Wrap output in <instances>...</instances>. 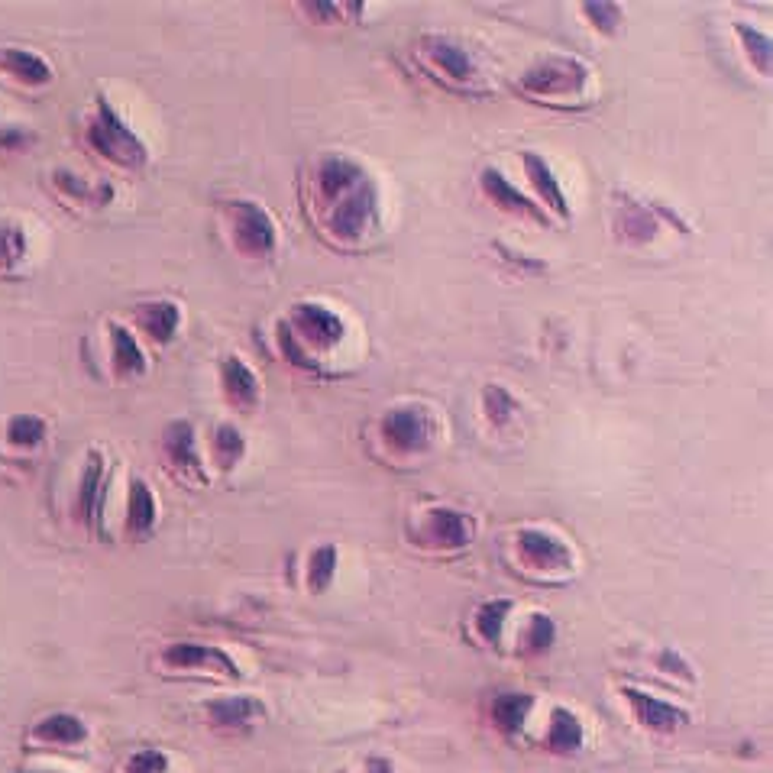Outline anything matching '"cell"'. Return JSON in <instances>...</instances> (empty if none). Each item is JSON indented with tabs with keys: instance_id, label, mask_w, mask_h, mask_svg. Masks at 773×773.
<instances>
[{
	"instance_id": "31",
	"label": "cell",
	"mask_w": 773,
	"mask_h": 773,
	"mask_svg": "<svg viewBox=\"0 0 773 773\" xmlns=\"http://www.w3.org/2000/svg\"><path fill=\"white\" fill-rule=\"evenodd\" d=\"M30 253V237H26L23 224H13V220H4L0 224V272H13Z\"/></svg>"
},
{
	"instance_id": "33",
	"label": "cell",
	"mask_w": 773,
	"mask_h": 773,
	"mask_svg": "<svg viewBox=\"0 0 773 773\" xmlns=\"http://www.w3.org/2000/svg\"><path fill=\"white\" fill-rule=\"evenodd\" d=\"M583 10V17L589 20V26L602 36H615L621 26H625V7L621 4H609V0H602V4H583L579 7Z\"/></svg>"
},
{
	"instance_id": "12",
	"label": "cell",
	"mask_w": 773,
	"mask_h": 773,
	"mask_svg": "<svg viewBox=\"0 0 773 773\" xmlns=\"http://www.w3.org/2000/svg\"><path fill=\"white\" fill-rule=\"evenodd\" d=\"M518 557L528 563L531 570H570L573 567V550L567 541H560L557 534H550L544 528H521L515 534Z\"/></svg>"
},
{
	"instance_id": "5",
	"label": "cell",
	"mask_w": 773,
	"mask_h": 773,
	"mask_svg": "<svg viewBox=\"0 0 773 773\" xmlns=\"http://www.w3.org/2000/svg\"><path fill=\"white\" fill-rule=\"evenodd\" d=\"M440 437V421L424 405H395L379 418V440L395 457H421Z\"/></svg>"
},
{
	"instance_id": "17",
	"label": "cell",
	"mask_w": 773,
	"mask_h": 773,
	"mask_svg": "<svg viewBox=\"0 0 773 773\" xmlns=\"http://www.w3.org/2000/svg\"><path fill=\"white\" fill-rule=\"evenodd\" d=\"M136 324L156 347H169L178 337V327H182V308L169 298L143 301V305H136Z\"/></svg>"
},
{
	"instance_id": "24",
	"label": "cell",
	"mask_w": 773,
	"mask_h": 773,
	"mask_svg": "<svg viewBox=\"0 0 773 773\" xmlns=\"http://www.w3.org/2000/svg\"><path fill=\"white\" fill-rule=\"evenodd\" d=\"M211 457L217 463V469H224V473H230V469H237L246 457V437L237 424L230 421H220L214 427L211 434Z\"/></svg>"
},
{
	"instance_id": "34",
	"label": "cell",
	"mask_w": 773,
	"mask_h": 773,
	"mask_svg": "<svg viewBox=\"0 0 773 773\" xmlns=\"http://www.w3.org/2000/svg\"><path fill=\"white\" fill-rule=\"evenodd\" d=\"M557 641V625L554 618L544 615V612H534L528 618V628H524V651L528 654H544L550 651Z\"/></svg>"
},
{
	"instance_id": "32",
	"label": "cell",
	"mask_w": 773,
	"mask_h": 773,
	"mask_svg": "<svg viewBox=\"0 0 773 773\" xmlns=\"http://www.w3.org/2000/svg\"><path fill=\"white\" fill-rule=\"evenodd\" d=\"M337 567H340V550L334 544L314 547L311 557H308V586L314 592H324L330 583H334Z\"/></svg>"
},
{
	"instance_id": "30",
	"label": "cell",
	"mask_w": 773,
	"mask_h": 773,
	"mask_svg": "<svg viewBox=\"0 0 773 773\" xmlns=\"http://www.w3.org/2000/svg\"><path fill=\"white\" fill-rule=\"evenodd\" d=\"M508 615H512V599H489V602H482L476 618H473L476 634L486 644H495V641L502 638V628H505Z\"/></svg>"
},
{
	"instance_id": "15",
	"label": "cell",
	"mask_w": 773,
	"mask_h": 773,
	"mask_svg": "<svg viewBox=\"0 0 773 773\" xmlns=\"http://www.w3.org/2000/svg\"><path fill=\"white\" fill-rule=\"evenodd\" d=\"M220 392H224V398L240 411H250L256 408L259 395H262V385H259V376L250 369V363H243L240 356H220Z\"/></svg>"
},
{
	"instance_id": "23",
	"label": "cell",
	"mask_w": 773,
	"mask_h": 773,
	"mask_svg": "<svg viewBox=\"0 0 773 773\" xmlns=\"http://www.w3.org/2000/svg\"><path fill=\"white\" fill-rule=\"evenodd\" d=\"M33 738L43 741V744H81L88 738V728L85 722L78 719L72 712H52L46 719H39L33 728Z\"/></svg>"
},
{
	"instance_id": "4",
	"label": "cell",
	"mask_w": 773,
	"mask_h": 773,
	"mask_svg": "<svg viewBox=\"0 0 773 773\" xmlns=\"http://www.w3.org/2000/svg\"><path fill=\"white\" fill-rule=\"evenodd\" d=\"M85 140L94 153L104 156L107 162H114L117 169L140 172L149 162V149L140 140V133L120 117V110L114 104H107V98L94 101V110L85 123Z\"/></svg>"
},
{
	"instance_id": "29",
	"label": "cell",
	"mask_w": 773,
	"mask_h": 773,
	"mask_svg": "<svg viewBox=\"0 0 773 773\" xmlns=\"http://www.w3.org/2000/svg\"><path fill=\"white\" fill-rule=\"evenodd\" d=\"M735 36H738L744 55H748L751 68H757V75L767 78L770 75V59H773L770 36L761 33V30H754V26H748V23H735Z\"/></svg>"
},
{
	"instance_id": "11",
	"label": "cell",
	"mask_w": 773,
	"mask_h": 773,
	"mask_svg": "<svg viewBox=\"0 0 773 773\" xmlns=\"http://www.w3.org/2000/svg\"><path fill=\"white\" fill-rule=\"evenodd\" d=\"M104 499H107V457L101 450H88L78 473V492H75V512L88 528H98L101 524Z\"/></svg>"
},
{
	"instance_id": "10",
	"label": "cell",
	"mask_w": 773,
	"mask_h": 773,
	"mask_svg": "<svg viewBox=\"0 0 773 773\" xmlns=\"http://www.w3.org/2000/svg\"><path fill=\"white\" fill-rule=\"evenodd\" d=\"M521 169H524V178H528V185L534 191V201L544 207L547 217H557V220H570L573 217L567 191H563L557 172L550 169V162L541 153H534V149H524V153H521Z\"/></svg>"
},
{
	"instance_id": "36",
	"label": "cell",
	"mask_w": 773,
	"mask_h": 773,
	"mask_svg": "<svg viewBox=\"0 0 773 773\" xmlns=\"http://www.w3.org/2000/svg\"><path fill=\"white\" fill-rule=\"evenodd\" d=\"M660 670H667V673H673V676H683V680H693V670H689V664L686 660L676 654V651H664L660 654Z\"/></svg>"
},
{
	"instance_id": "3",
	"label": "cell",
	"mask_w": 773,
	"mask_h": 773,
	"mask_svg": "<svg viewBox=\"0 0 773 773\" xmlns=\"http://www.w3.org/2000/svg\"><path fill=\"white\" fill-rule=\"evenodd\" d=\"M515 91L534 104L576 107L592 94V68L576 55H544L515 78Z\"/></svg>"
},
{
	"instance_id": "27",
	"label": "cell",
	"mask_w": 773,
	"mask_h": 773,
	"mask_svg": "<svg viewBox=\"0 0 773 773\" xmlns=\"http://www.w3.org/2000/svg\"><path fill=\"white\" fill-rule=\"evenodd\" d=\"M479 405H482V414H486V421H489L492 427H499V431L518 418V398L508 392L502 382L482 385Z\"/></svg>"
},
{
	"instance_id": "8",
	"label": "cell",
	"mask_w": 773,
	"mask_h": 773,
	"mask_svg": "<svg viewBox=\"0 0 773 773\" xmlns=\"http://www.w3.org/2000/svg\"><path fill=\"white\" fill-rule=\"evenodd\" d=\"M418 537H421V544L434 547V550H463L473 544L476 521L453 505H431L421 512Z\"/></svg>"
},
{
	"instance_id": "38",
	"label": "cell",
	"mask_w": 773,
	"mask_h": 773,
	"mask_svg": "<svg viewBox=\"0 0 773 773\" xmlns=\"http://www.w3.org/2000/svg\"><path fill=\"white\" fill-rule=\"evenodd\" d=\"M33 773H59V770H33Z\"/></svg>"
},
{
	"instance_id": "22",
	"label": "cell",
	"mask_w": 773,
	"mask_h": 773,
	"mask_svg": "<svg viewBox=\"0 0 773 773\" xmlns=\"http://www.w3.org/2000/svg\"><path fill=\"white\" fill-rule=\"evenodd\" d=\"M615 230L625 243H647L657 230V217L654 207L638 204V201H625L615 207Z\"/></svg>"
},
{
	"instance_id": "35",
	"label": "cell",
	"mask_w": 773,
	"mask_h": 773,
	"mask_svg": "<svg viewBox=\"0 0 773 773\" xmlns=\"http://www.w3.org/2000/svg\"><path fill=\"white\" fill-rule=\"evenodd\" d=\"M169 770V757L159 748H143L127 761V773H165Z\"/></svg>"
},
{
	"instance_id": "18",
	"label": "cell",
	"mask_w": 773,
	"mask_h": 773,
	"mask_svg": "<svg viewBox=\"0 0 773 773\" xmlns=\"http://www.w3.org/2000/svg\"><path fill=\"white\" fill-rule=\"evenodd\" d=\"M107 340H110V366H114L117 379H140L146 372V353L140 340L130 327L117 321L107 324Z\"/></svg>"
},
{
	"instance_id": "37",
	"label": "cell",
	"mask_w": 773,
	"mask_h": 773,
	"mask_svg": "<svg viewBox=\"0 0 773 773\" xmlns=\"http://www.w3.org/2000/svg\"><path fill=\"white\" fill-rule=\"evenodd\" d=\"M366 773H392V764L385 757H369L366 761Z\"/></svg>"
},
{
	"instance_id": "20",
	"label": "cell",
	"mask_w": 773,
	"mask_h": 773,
	"mask_svg": "<svg viewBox=\"0 0 773 773\" xmlns=\"http://www.w3.org/2000/svg\"><path fill=\"white\" fill-rule=\"evenodd\" d=\"M156 521H159V502L153 489H149L146 479H133L127 492V518H123V528H127L130 537H146L156 528Z\"/></svg>"
},
{
	"instance_id": "16",
	"label": "cell",
	"mask_w": 773,
	"mask_h": 773,
	"mask_svg": "<svg viewBox=\"0 0 773 773\" xmlns=\"http://www.w3.org/2000/svg\"><path fill=\"white\" fill-rule=\"evenodd\" d=\"M621 696L628 699L634 719H638L644 728H651V731H676V728H683L689 722V712L676 709V706H670V702L657 699V696H647V693H641V689H634V686L621 689Z\"/></svg>"
},
{
	"instance_id": "21",
	"label": "cell",
	"mask_w": 773,
	"mask_h": 773,
	"mask_svg": "<svg viewBox=\"0 0 773 773\" xmlns=\"http://www.w3.org/2000/svg\"><path fill=\"white\" fill-rule=\"evenodd\" d=\"M266 709L256 696H224L207 702V719H211L217 728H246L259 722Z\"/></svg>"
},
{
	"instance_id": "14",
	"label": "cell",
	"mask_w": 773,
	"mask_h": 773,
	"mask_svg": "<svg viewBox=\"0 0 773 773\" xmlns=\"http://www.w3.org/2000/svg\"><path fill=\"white\" fill-rule=\"evenodd\" d=\"M162 664L169 670H207L220 676H237L240 667L227 651L214 644H195V641H175L162 651Z\"/></svg>"
},
{
	"instance_id": "1",
	"label": "cell",
	"mask_w": 773,
	"mask_h": 773,
	"mask_svg": "<svg viewBox=\"0 0 773 773\" xmlns=\"http://www.w3.org/2000/svg\"><path fill=\"white\" fill-rule=\"evenodd\" d=\"M311 201L317 224L337 243H363L379 227L382 198L376 178L353 156L330 153L311 172Z\"/></svg>"
},
{
	"instance_id": "39",
	"label": "cell",
	"mask_w": 773,
	"mask_h": 773,
	"mask_svg": "<svg viewBox=\"0 0 773 773\" xmlns=\"http://www.w3.org/2000/svg\"><path fill=\"white\" fill-rule=\"evenodd\" d=\"M4 130H7V127H0V133H4Z\"/></svg>"
},
{
	"instance_id": "2",
	"label": "cell",
	"mask_w": 773,
	"mask_h": 773,
	"mask_svg": "<svg viewBox=\"0 0 773 773\" xmlns=\"http://www.w3.org/2000/svg\"><path fill=\"white\" fill-rule=\"evenodd\" d=\"M347 340V324L337 311L321 301H298L279 324H275V343L279 353L298 369L317 372L321 363Z\"/></svg>"
},
{
	"instance_id": "28",
	"label": "cell",
	"mask_w": 773,
	"mask_h": 773,
	"mask_svg": "<svg viewBox=\"0 0 773 773\" xmlns=\"http://www.w3.org/2000/svg\"><path fill=\"white\" fill-rule=\"evenodd\" d=\"M49 424L39 414H13L7 421V444L17 450H36L46 440Z\"/></svg>"
},
{
	"instance_id": "26",
	"label": "cell",
	"mask_w": 773,
	"mask_h": 773,
	"mask_svg": "<svg viewBox=\"0 0 773 773\" xmlns=\"http://www.w3.org/2000/svg\"><path fill=\"white\" fill-rule=\"evenodd\" d=\"M534 709V696L528 693H499L492 699V722L499 725L505 735H518L528 722V712Z\"/></svg>"
},
{
	"instance_id": "7",
	"label": "cell",
	"mask_w": 773,
	"mask_h": 773,
	"mask_svg": "<svg viewBox=\"0 0 773 773\" xmlns=\"http://www.w3.org/2000/svg\"><path fill=\"white\" fill-rule=\"evenodd\" d=\"M418 55L421 62L431 68L437 78H444L450 88L457 91H479V62L460 39L444 36V33H424L418 39Z\"/></svg>"
},
{
	"instance_id": "19",
	"label": "cell",
	"mask_w": 773,
	"mask_h": 773,
	"mask_svg": "<svg viewBox=\"0 0 773 773\" xmlns=\"http://www.w3.org/2000/svg\"><path fill=\"white\" fill-rule=\"evenodd\" d=\"M0 68L10 75V78H17L20 85H26V88H46V85H52V65L43 59L39 52H33V49H20V46H7V49H0Z\"/></svg>"
},
{
	"instance_id": "6",
	"label": "cell",
	"mask_w": 773,
	"mask_h": 773,
	"mask_svg": "<svg viewBox=\"0 0 773 773\" xmlns=\"http://www.w3.org/2000/svg\"><path fill=\"white\" fill-rule=\"evenodd\" d=\"M233 250L246 259H266L279 250V224L259 201L237 198L224 207Z\"/></svg>"
},
{
	"instance_id": "13",
	"label": "cell",
	"mask_w": 773,
	"mask_h": 773,
	"mask_svg": "<svg viewBox=\"0 0 773 773\" xmlns=\"http://www.w3.org/2000/svg\"><path fill=\"white\" fill-rule=\"evenodd\" d=\"M162 453L165 460L172 463V469H178L185 479H207V469H204V457H201V447H198V434H195V424L178 418L169 421L162 431Z\"/></svg>"
},
{
	"instance_id": "25",
	"label": "cell",
	"mask_w": 773,
	"mask_h": 773,
	"mask_svg": "<svg viewBox=\"0 0 773 773\" xmlns=\"http://www.w3.org/2000/svg\"><path fill=\"white\" fill-rule=\"evenodd\" d=\"M586 741V731H583V722L576 719V715L570 709L557 706L554 712H550V728H547V748H554L560 754H573L583 748Z\"/></svg>"
},
{
	"instance_id": "9",
	"label": "cell",
	"mask_w": 773,
	"mask_h": 773,
	"mask_svg": "<svg viewBox=\"0 0 773 773\" xmlns=\"http://www.w3.org/2000/svg\"><path fill=\"white\" fill-rule=\"evenodd\" d=\"M479 188H482V195L499 207V211H505L508 217H518V220H524V224H537V227L550 224L544 207L537 204L531 195H524L512 178H508L502 169H495V165H486V169L479 172Z\"/></svg>"
}]
</instances>
